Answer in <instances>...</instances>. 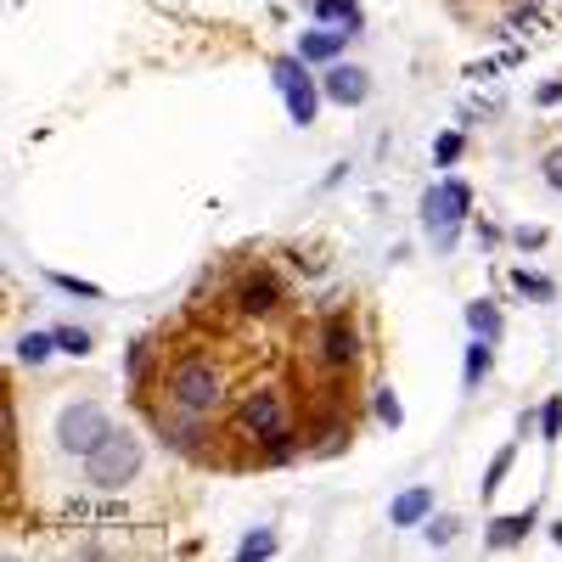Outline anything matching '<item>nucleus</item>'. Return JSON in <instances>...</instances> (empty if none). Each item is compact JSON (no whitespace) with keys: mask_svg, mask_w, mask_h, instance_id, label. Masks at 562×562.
Here are the masks:
<instances>
[{"mask_svg":"<svg viewBox=\"0 0 562 562\" xmlns=\"http://www.w3.org/2000/svg\"><path fill=\"white\" fill-rule=\"evenodd\" d=\"M164 394H169V405L180 416H214L220 400H225V371L209 355H180L164 371Z\"/></svg>","mask_w":562,"mask_h":562,"instance_id":"f257e3e1","label":"nucleus"},{"mask_svg":"<svg viewBox=\"0 0 562 562\" xmlns=\"http://www.w3.org/2000/svg\"><path fill=\"white\" fill-rule=\"evenodd\" d=\"M140 461H147V445H140V434L113 428L97 450L85 456V484H90V490H124V484L140 479Z\"/></svg>","mask_w":562,"mask_h":562,"instance_id":"f03ea898","label":"nucleus"},{"mask_svg":"<svg viewBox=\"0 0 562 562\" xmlns=\"http://www.w3.org/2000/svg\"><path fill=\"white\" fill-rule=\"evenodd\" d=\"M108 434H113V416L97 400H74L57 411V450H68V456H90Z\"/></svg>","mask_w":562,"mask_h":562,"instance_id":"7ed1b4c3","label":"nucleus"},{"mask_svg":"<svg viewBox=\"0 0 562 562\" xmlns=\"http://www.w3.org/2000/svg\"><path fill=\"white\" fill-rule=\"evenodd\" d=\"M270 79L281 90V102H288V119L304 130L315 124V108H321V79H310V63L304 57H276L270 63Z\"/></svg>","mask_w":562,"mask_h":562,"instance_id":"20e7f679","label":"nucleus"},{"mask_svg":"<svg viewBox=\"0 0 562 562\" xmlns=\"http://www.w3.org/2000/svg\"><path fill=\"white\" fill-rule=\"evenodd\" d=\"M281 428H288V400H281V389L259 383V389H248L237 400V434L243 439H270Z\"/></svg>","mask_w":562,"mask_h":562,"instance_id":"39448f33","label":"nucleus"},{"mask_svg":"<svg viewBox=\"0 0 562 562\" xmlns=\"http://www.w3.org/2000/svg\"><path fill=\"white\" fill-rule=\"evenodd\" d=\"M467 214H473V192H467V180H439L434 192H422V225H428V231L461 225Z\"/></svg>","mask_w":562,"mask_h":562,"instance_id":"423d86ee","label":"nucleus"},{"mask_svg":"<svg viewBox=\"0 0 562 562\" xmlns=\"http://www.w3.org/2000/svg\"><path fill=\"white\" fill-rule=\"evenodd\" d=\"M315 349H321V366H333V371H349L355 360H360V333H355V321L338 310V315H326L321 321V338H315Z\"/></svg>","mask_w":562,"mask_h":562,"instance_id":"0eeeda50","label":"nucleus"},{"mask_svg":"<svg viewBox=\"0 0 562 562\" xmlns=\"http://www.w3.org/2000/svg\"><path fill=\"white\" fill-rule=\"evenodd\" d=\"M281 299H288V293H281V276H276V270H248V276L237 281V310L254 315V321L276 315Z\"/></svg>","mask_w":562,"mask_h":562,"instance_id":"6e6552de","label":"nucleus"},{"mask_svg":"<svg viewBox=\"0 0 562 562\" xmlns=\"http://www.w3.org/2000/svg\"><path fill=\"white\" fill-rule=\"evenodd\" d=\"M321 97H326V102H338V108H360V102L371 97V74L355 68V63H326V74H321Z\"/></svg>","mask_w":562,"mask_h":562,"instance_id":"1a4fd4ad","label":"nucleus"},{"mask_svg":"<svg viewBox=\"0 0 562 562\" xmlns=\"http://www.w3.org/2000/svg\"><path fill=\"white\" fill-rule=\"evenodd\" d=\"M535 524H540V512H535V506L512 512V518H495L490 535H484V546H490V551H512V546H524V540L535 535Z\"/></svg>","mask_w":562,"mask_h":562,"instance_id":"9d476101","label":"nucleus"},{"mask_svg":"<svg viewBox=\"0 0 562 562\" xmlns=\"http://www.w3.org/2000/svg\"><path fill=\"white\" fill-rule=\"evenodd\" d=\"M434 518V490L428 484H411L405 495H394V506H389V524L394 529H416V524H428Z\"/></svg>","mask_w":562,"mask_h":562,"instance_id":"9b49d317","label":"nucleus"},{"mask_svg":"<svg viewBox=\"0 0 562 562\" xmlns=\"http://www.w3.org/2000/svg\"><path fill=\"white\" fill-rule=\"evenodd\" d=\"M344 45H349V29H310L304 40H299V57L304 63H338L344 57Z\"/></svg>","mask_w":562,"mask_h":562,"instance_id":"f8f14e48","label":"nucleus"},{"mask_svg":"<svg viewBox=\"0 0 562 562\" xmlns=\"http://www.w3.org/2000/svg\"><path fill=\"white\" fill-rule=\"evenodd\" d=\"M310 18H315V23H326V29H349V34H360V29H366L360 0H310Z\"/></svg>","mask_w":562,"mask_h":562,"instance_id":"ddd939ff","label":"nucleus"},{"mask_svg":"<svg viewBox=\"0 0 562 562\" xmlns=\"http://www.w3.org/2000/svg\"><path fill=\"white\" fill-rule=\"evenodd\" d=\"M467 326H473V338H490V344H501V333H506V321H501V310L490 299L467 304Z\"/></svg>","mask_w":562,"mask_h":562,"instance_id":"4468645a","label":"nucleus"},{"mask_svg":"<svg viewBox=\"0 0 562 562\" xmlns=\"http://www.w3.org/2000/svg\"><path fill=\"white\" fill-rule=\"evenodd\" d=\"M490 366H495V344H490V338H473V344H467V366H461V383H467V389H479V383L490 378Z\"/></svg>","mask_w":562,"mask_h":562,"instance_id":"2eb2a0df","label":"nucleus"},{"mask_svg":"<svg viewBox=\"0 0 562 562\" xmlns=\"http://www.w3.org/2000/svg\"><path fill=\"white\" fill-rule=\"evenodd\" d=\"M349 439H355V428H349V422H326V428L315 434V445H310V456L333 461V456H344V450H349Z\"/></svg>","mask_w":562,"mask_h":562,"instance_id":"dca6fc26","label":"nucleus"},{"mask_svg":"<svg viewBox=\"0 0 562 562\" xmlns=\"http://www.w3.org/2000/svg\"><path fill=\"white\" fill-rule=\"evenodd\" d=\"M52 355H57V333H23L18 338V360L23 366H45Z\"/></svg>","mask_w":562,"mask_h":562,"instance_id":"f3484780","label":"nucleus"},{"mask_svg":"<svg viewBox=\"0 0 562 562\" xmlns=\"http://www.w3.org/2000/svg\"><path fill=\"white\" fill-rule=\"evenodd\" d=\"M512 288H518L524 299H535V304H551L557 299V281L551 276H535V270H512Z\"/></svg>","mask_w":562,"mask_h":562,"instance_id":"a211bd4d","label":"nucleus"},{"mask_svg":"<svg viewBox=\"0 0 562 562\" xmlns=\"http://www.w3.org/2000/svg\"><path fill=\"white\" fill-rule=\"evenodd\" d=\"M198 422H203V416H192V422H169V416H164V445H175V450H198V439H203Z\"/></svg>","mask_w":562,"mask_h":562,"instance_id":"6ab92c4d","label":"nucleus"},{"mask_svg":"<svg viewBox=\"0 0 562 562\" xmlns=\"http://www.w3.org/2000/svg\"><path fill=\"white\" fill-rule=\"evenodd\" d=\"M237 557H243V562H265V557H276V535H270V529H254V535H243Z\"/></svg>","mask_w":562,"mask_h":562,"instance_id":"aec40b11","label":"nucleus"},{"mask_svg":"<svg viewBox=\"0 0 562 562\" xmlns=\"http://www.w3.org/2000/svg\"><path fill=\"white\" fill-rule=\"evenodd\" d=\"M90 344H97V338H90L85 326H57V349H63V355L85 360V355H90Z\"/></svg>","mask_w":562,"mask_h":562,"instance_id":"412c9836","label":"nucleus"},{"mask_svg":"<svg viewBox=\"0 0 562 562\" xmlns=\"http://www.w3.org/2000/svg\"><path fill=\"white\" fill-rule=\"evenodd\" d=\"M371 405H378V422H383V428H400V422H405V405L394 400V389H378V394H371Z\"/></svg>","mask_w":562,"mask_h":562,"instance_id":"4be33fe9","label":"nucleus"},{"mask_svg":"<svg viewBox=\"0 0 562 562\" xmlns=\"http://www.w3.org/2000/svg\"><path fill=\"white\" fill-rule=\"evenodd\" d=\"M461 147H467V140H461V130H445V135L434 140V164H439V169H450V164L461 158Z\"/></svg>","mask_w":562,"mask_h":562,"instance_id":"5701e85b","label":"nucleus"},{"mask_svg":"<svg viewBox=\"0 0 562 562\" xmlns=\"http://www.w3.org/2000/svg\"><path fill=\"white\" fill-rule=\"evenodd\" d=\"M422 535H428V546H450V540L461 535V524L445 512V518H428V529H422Z\"/></svg>","mask_w":562,"mask_h":562,"instance_id":"b1692460","label":"nucleus"},{"mask_svg":"<svg viewBox=\"0 0 562 562\" xmlns=\"http://www.w3.org/2000/svg\"><path fill=\"white\" fill-rule=\"evenodd\" d=\"M52 288H63L68 299H102L97 281H79V276H52Z\"/></svg>","mask_w":562,"mask_h":562,"instance_id":"393cba45","label":"nucleus"},{"mask_svg":"<svg viewBox=\"0 0 562 562\" xmlns=\"http://www.w3.org/2000/svg\"><path fill=\"white\" fill-rule=\"evenodd\" d=\"M540 434H546V439H562V400H546V411H540Z\"/></svg>","mask_w":562,"mask_h":562,"instance_id":"a878e982","label":"nucleus"},{"mask_svg":"<svg viewBox=\"0 0 562 562\" xmlns=\"http://www.w3.org/2000/svg\"><path fill=\"white\" fill-rule=\"evenodd\" d=\"M506 473H512V450H501V456H495V461H490V473H484V495H495V490H501V479H506Z\"/></svg>","mask_w":562,"mask_h":562,"instance_id":"bb28decb","label":"nucleus"},{"mask_svg":"<svg viewBox=\"0 0 562 562\" xmlns=\"http://www.w3.org/2000/svg\"><path fill=\"white\" fill-rule=\"evenodd\" d=\"M540 175H546L551 192H562V147H551V153L540 158Z\"/></svg>","mask_w":562,"mask_h":562,"instance_id":"cd10ccee","label":"nucleus"},{"mask_svg":"<svg viewBox=\"0 0 562 562\" xmlns=\"http://www.w3.org/2000/svg\"><path fill=\"white\" fill-rule=\"evenodd\" d=\"M512 243H518V248H546V231L540 225H524V231H512Z\"/></svg>","mask_w":562,"mask_h":562,"instance_id":"c85d7f7f","label":"nucleus"},{"mask_svg":"<svg viewBox=\"0 0 562 562\" xmlns=\"http://www.w3.org/2000/svg\"><path fill=\"white\" fill-rule=\"evenodd\" d=\"M147 349H153V344H130V360H124L130 378H140V371H147Z\"/></svg>","mask_w":562,"mask_h":562,"instance_id":"c756f323","label":"nucleus"},{"mask_svg":"<svg viewBox=\"0 0 562 562\" xmlns=\"http://www.w3.org/2000/svg\"><path fill=\"white\" fill-rule=\"evenodd\" d=\"M540 102H546V108H557V102H562V79H557V85H540Z\"/></svg>","mask_w":562,"mask_h":562,"instance_id":"7c9ffc66","label":"nucleus"},{"mask_svg":"<svg viewBox=\"0 0 562 562\" xmlns=\"http://www.w3.org/2000/svg\"><path fill=\"white\" fill-rule=\"evenodd\" d=\"M551 540H557V546H562V518H557V524H551Z\"/></svg>","mask_w":562,"mask_h":562,"instance_id":"2f4dec72","label":"nucleus"}]
</instances>
